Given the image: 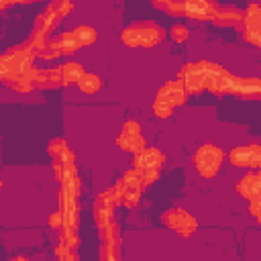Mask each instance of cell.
Returning <instances> with one entry per match:
<instances>
[{"mask_svg":"<svg viewBox=\"0 0 261 261\" xmlns=\"http://www.w3.org/2000/svg\"><path fill=\"white\" fill-rule=\"evenodd\" d=\"M4 86L12 88V90L18 92V94H29V92H33V90L37 88L31 75H27V77H18V80H12V82H6Z\"/></svg>","mask_w":261,"mask_h":261,"instance_id":"23","label":"cell"},{"mask_svg":"<svg viewBox=\"0 0 261 261\" xmlns=\"http://www.w3.org/2000/svg\"><path fill=\"white\" fill-rule=\"evenodd\" d=\"M35 53L31 51V47L18 45V47H10L8 51L2 53L0 57V77L2 82H12L18 77H27L33 71V61H35Z\"/></svg>","mask_w":261,"mask_h":261,"instance_id":"1","label":"cell"},{"mask_svg":"<svg viewBox=\"0 0 261 261\" xmlns=\"http://www.w3.org/2000/svg\"><path fill=\"white\" fill-rule=\"evenodd\" d=\"M184 2H186V16L192 20H214L220 8L214 0H184Z\"/></svg>","mask_w":261,"mask_h":261,"instance_id":"14","label":"cell"},{"mask_svg":"<svg viewBox=\"0 0 261 261\" xmlns=\"http://www.w3.org/2000/svg\"><path fill=\"white\" fill-rule=\"evenodd\" d=\"M75 86H77L80 92H84V94H94V92H98V90L102 88V80H100V75H96V73L84 71V75L77 80Z\"/></svg>","mask_w":261,"mask_h":261,"instance_id":"22","label":"cell"},{"mask_svg":"<svg viewBox=\"0 0 261 261\" xmlns=\"http://www.w3.org/2000/svg\"><path fill=\"white\" fill-rule=\"evenodd\" d=\"M157 10H163L171 16H186V2L184 0H151Z\"/></svg>","mask_w":261,"mask_h":261,"instance_id":"21","label":"cell"},{"mask_svg":"<svg viewBox=\"0 0 261 261\" xmlns=\"http://www.w3.org/2000/svg\"><path fill=\"white\" fill-rule=\"evenodd\" d=\"M67 151H69L67 141H65V139H61V137L51 139V141H49V145H47V153H49L53 159L61 157V155H63V153H67Z\"/></svg>","mask_w":261,"mask_h":261,"instance_id":"24","label":"cell"},{"mask_svg":"<svg viewBox=\"0 0 261 261\" xmlns=\"http://www.w3.org/2000/svg\"><path fill=\"white\" fill-rule=\"evenodd\" d=\"M163 39H165L163 27H159L153 20L133 22V24L124 27L120 33L122 45H126L130 49H151V47L159 45Z\"/></svg>","mask_w":261,"mask_h":261,"instance_id":"2","label":"cell"},{"mask_svg":"<svg viewBox=\"0 0 261 261\" xmlns=\"http://www.w3.org/2000/svg\"><path fill=\"white\" fill-rule=\"evenodd\" d=\"M153 114H155L157 118H169V116L173 114V106H169L167 102L155 98V100H153Z\"/></svg>","mask_w":261,"mask_h":261,"instance_id":"25","label":"cell"},{"mask_svg":"<svg viewBox=\"0 0 261 261\" xmlns=\"http://www.w3.org/2000/svg\"><path fill=\"white\" fill-rule=\"evenodd\" d=\"M165 165V153L157 147H143L135 153V167L139 171H161Z\"/></svg>","mask_w":261,"mask_h":261,"instance_id":"12","label":"cell"},{"mask_svg":"<svg viewBox=\"0 0 261 261\" xmlns=\"http://www.w3.org/2000/svg\"><path fill=\"white\" fill-rule=\"evenodd\" d=\"M55 257L57 259H61V261H67V259H77V253H75V249H71V247H67V245H63V243H59L57 247H55Z\"/></svg>","mask_w":261,"mask_h":261,"instance_id":"27","label":"cell"},{"mask_svg":"<svg viewBox=\"0 0 261 261\" xmlns=\"http://www.w3.org/2000/svg\"><path fill=\"white\" fill-rule=\"evenodd\" d=\"M228 161L234 167H245V169H261V145L249 143V145H239L228 153Z\"/></svg>","mask_w":261,"mask_h":261,"instance_id":"7","label":"cell"},{"mask_svg":"<svg viewBox=\"0 0 261 261\" xmlns=\"http://www.w3.org/2000/svg\"><path fill=\"white\" fill-rule=\"evenodd\" d=\"M116 204H114V186L100 192L94 200V206H92V214H94V222L96 226L100 224H106L112 220V212H114Z\"/></svg>","mask_w":261,"mask_h":261,"instance_id":"11","label":"cell"},{"mask_svg":"<svg viewBox=\"0 0 261 261\" xmlns=\"http://www.w3.org/2000/svg\"><path fill=\"white\" fill-rule=\"evenodd\" d=\"M222 161H224V151L218 145H212V143H204L192 155V163H194L196 171L206 179H212V177L218 175V171L222 167Z\"/></svg>","mask_w":261,"mask_h":261,"instance_id":"3","label":"cell"},{"mask_svg":"<svg viewBox=\"0 0 261 261\" xmlns=\"http://www.w3.org/2000/svg\"><path fill=\"white\" fill-rule=\"evenodd\" d=\"M243 37L261 49V4L251 2L245 10V18H243Z\"/></svg>","mask_w":261,"mask_h":261,"instance_id":"9","label":"cell"},{"mask_svg":"<svg viewBox=\"0 0 261 261\" xmlns=\"http://www.w3.org/2000/svg\"><path fill=\"white\" fill-rule=\"evenodd\" d=\"M120 184H122V206L137 208V204L141 202V190L145 188L141 179V171L137 167L126 169L120 177Z\"/></svg>","mask_w":261,"mask_h":261,"instance_id":"6","label":"cell"},{"mask_svg":"<svg viewBox=\"0 0 261 261\" xmlns=\"http://www.w3.org/2000/svg\"><path fill=\"white\" fill-rule=\"evenodd\" d=\"M31 77H33L35 86L43 88V90H53V88L63 86L59 67H33Z\"/></svg>","mask_w":261,"mask_h":261,"instance_id":"16","label":"cell"},{"mask_svg":"<svg viewBox=\"0 0 261 261\" xmlns=\"http://www.w3.org/2000/svg\"><path fill=\"white\" fill-rule=\"evenodd\" d=\"M155 98H159V100L167 102L169 106L177 108V106H184V104L188 102V92L184 90V86H181L177 80H169V82H165V84L157 90Z\"/></svg>","mask_w":261,"mask_h":261,"instance_id":"15","label":"cell"},{"mask_svg":"<svg viewBox=\"0 0 261 261\" xmlns=\"http://www.w3.org/2000/svg\"><path fill=\"white\" fill-rule=\"evenodd\" d=\"M157 177H159V171H141L143 186H151V184H155Z\"/></svg>","mask_w":261,"mask_h":261,"instance_id":"29","label":"cell"},{"mask_svg":"<svg viewBox=\"0 0 261 261\" xmlns=\"http://www.w3.org/2000/svg\"><path fill=\"white\" fill-rule=\"evenodd\" d=\"M243 18H245V10L228 6V8H218L214 22L220 27H243Z\"/></svg>","mask_w":261,"mask_h":261,"instance_id":"18","label":"cell"},{"mask_svg":"<svg viewBox=\"0 0 261 261\" xmlns=\"http://www.w3.org/2000/svg\"><path fill=\"white\" fill-rule=\"evenodd\" d=\"M59 71H61V82L63 86H71V84H77V80L84 75V67L82 63L77 61H65L59 65Z\"/></svg>","mask_w":261,"mask_h":261,"instance_id":"20","label":"cell"},{"mask_svg":"<svg viewBox=\"0 0 261 261\" xmlns=\"http://www.w3.org/2000/svg\"><path fill=\"white\" fill-rule=\"evenodd\" d=\"M177 82L184 86L188 96H198L206 90L204 86V67L202 61H188L179 71H177Z\"/></svg>","mask_w":261,"mask_h":261,"instance_id":"4","label":"cell"},{"mask_svg":"<svg viewBox=\"0 0 261 261\" xmlns=\"http://www.w3.org/2000/svg\"><path fill=\"white\" fill-rule=\"evenodd\" d=\"M163 222H165L175 234H179V237H184V239L192 237V234L196 232V228H198V220H196L188 210H184V208H171V210H167V212L163 214Z\"/></svg>","mask_w":261,"mask_h":261,"instance_id":"5","label":"cell"},{"mask_svg":"<svg viewBox=\"0 0 261 261\" xmlns=\"http://www.w3.org/2000/svg\"><path fill=\"white\" fill-rule=\"evenodd\" d=\"M59 20H61V14H59V10H57V2H49L47 8H45L41 14H37L33 29H37V31H41V33H45V35L51 37V33L57 29Z\"/></svg>","mask_w":261,"mask_h":261,"instance_id":"17","label":"cell"},{"mask_svg":"<svg viewBox=\"0 0 261 261\" xmlns=\"http://www.w3.org/2000/svg\"><path fill=\"white\" fill-rule=\"evenodd\" d=\"M12 2L27 4V2H39V0H0V6H2V8H6V6H8V4H12Z\"/></svg>","mask_w":261,"mask_h":261,"instance_id":"31","label":"cell"},{"mask_svg":"<svg viewBox=\"0 0 261 261\" xmlns=\"http://www.w3.org/2000/svg\"><path fill=\"white\" fill-rule=\"evenodd\" d=\"M237 192L241 198L253 202V200H261V169H253L247 171L239 181H237Z\"/></svg>","mask_w":261,"mask_h":261,"instance_id":"13","label":"cell"},{"mask_svg":"<svg viewBox=\"0 0 261 261\" xmlns=\"http://www.w3.org/2000/svg\"><path fill=\"white\" fill-rule=\"evenodd\" d=\"M57 10H59L61 16H67V14L73 10V2H71V0H59V2H57Z\"/></svg>","mask_w":261,"mask_h":261,"instance_id":"30","label":"cell"},{"mask_svg":"<svg viewBox=\"0 0 261 261\" xmlns=\"http://www.w3.org/2000/svg\"><path fill=\"white\" fill-rule=\"evenodd\" d=\"M69 37L73 39L77 49L80 47H88V45H92L96 41V29L92 24H77L75 29L69 31Z\"/></svg>","mask_w":261,"mask_h":261,"instance_id":"19","label":"cell"},{"mask_svg":"<svg viewBox=\"0 0 261 261\" xmlns=\"http://www.w3.org/2000/svg\"><path fill=\"white\" fill-rule=\"evenodd\" d=\"M249 212H251V216L261 224V200H253V202H249Z\"/></svg>","mask_w":261,"mask_h":261,"instance_id":"28","label":"cell"},{"mask_svg":"<svg viewBox=\"0 0 261 261\" xmlns=\"http://www.w3.org/2000/svg\"><path fill=\"white\" fill-rule=\"evenodd\" d=\"M116 147H120L124 153H139L145 147V139L141 135V124L137 120H124L120 126V133L116 137Z\"/></svg>","mask_w":261,"mask_h":261,"instance_id":"8","label":"cell"},{"mask_svg":"<svg viewBox=\"0 0 261 261\" xmlns=\"http://www.w3.org/2000/svg\"><path fill=\"white\" fill-rule=\"evenodd\" d=\"M202 67H204V86H206V90L216 94V96L226 94V75H228V71L222 65H218L214 61H206V59H202Z\"/></svg>","mask_w":261,"mask_h":261,"instance_id":"10","label":"cell"},{"mask_svg":"<svg viewBox=\"0 0 261 261\" xmlns=\"http://www.w3.org/2000/svg\"><path fill=\"white\" fill-rule=\"evenodd\" d=\"M169 37H171L175 43H186L188 37H190V29L184 27V24H173V27L169 29Z\"/></svg>","mask_w":261,"mask_h":261,"instance_id":"26","label":"cell"}]
</instances>
